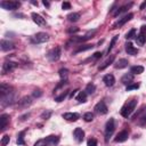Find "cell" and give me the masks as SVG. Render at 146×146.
<instances>
[{"instance_id":"45","label":"cell","mask_w":146,"mask_h":146,"mask_svg":"<svg viewBox=\"0 0 146 146\" xmlns=\"http://www.w3.org/2000/svg\"><path fill=\"white\" fill-rule=\"evenodd\" d=\"M102 52H99V51H97V52H95L94 54V56H92V59H97V58H100L102 57Z\"/></svg>"},{"instance_id":"11","label":"cell","mask_w":146,"mask_h":146,"mask_svg":"<svg viewBox=\"0 0 146 146\" xmlns=\"http://www.w3.org/2000/svg\"><path fill=\"white\" fill-rule=\"evenodd\" d=\"M128 137H129V131L128 130H122L116 135L114 141L115 143H123V141H125L128 139Z\"/></svg>"},{"instance_id":"10","label":"cell","mask_w":146,"mask_h":146,"mask_svg":"<svg viewBox=\"0 0 146 146\" xmlns=\"http://www.w3.org/2000/svg\"><path fill=\"white\" fill-rule=\"evenodd\" d=\"M0 48L2 51H8V50H11L15 48V44L11 42V41H8V40H5L2 39L0 41Z\"/></svg>"},{"instance_id":"18","label":"cell","mask_w":146,"mask_h":146,"mask_svg":"<svg viewBox=\"0 0 146 146\" xmlns=\"http://www.w3.org/2000/svg\"><path fill=\"white\" fill-rule=\"evenodd\" d=\"M9 115L8 114H2L1 116H0V129L1 130H5L6 128H7V125H8V123H9Z\"/></svg>"},{"instance_id":"22","label":"cell","mask_w":146,"mask_h":146,"mask_svg":"<svg viewBox=\"0 0 146 146\" xmlns=\"http://www.w3.org/2000/svg\"><path fill=\"white\" fill-rule=\"evenodd\" d=\"M128 60L125 59V58H121V59H119L117 62H116V64H115V68H119V70H121V68H124V67H127L128 66Z\"/></svg>"},{"instance_id":"27","label":"cell","mask_w":146,"mask_h":146,"mask_svg":"<svg viewBox=\"0 0 146 146\" xmlns=\"http://www.w3.org/2000/svg\"><path fill=\"white\" fill-rule=\"evenodd\" d=\"M143 72H144V67L140 65H136L130 68V73H132V74H140Z\"/></svg>"},{"instance_id":"31","label":"cell","mask_w":146,"mask_h":146,"mask_svg":"<svg viewBox=\"0 0 146 146\" xmlns=\"http://www.w3.org/2000/svg\"><path fill=\"white\" fill-rule=\"evenodd\" d=\"M95 90H96V86H95L94 83H88L87 87H86V90H84V91H86L87 94L91 95V94L95 92Z\"/></svg>"},{"instance_id":"16","label":"cell","mask_w":146,"mask_h":146,"mask_svg":"<svg viewBox=\"0 0 146 146\" xmlns=\"http://www.w3.org/2000/svg\"><path fill=\"white\" fill-rule=\"evenodd\" d=\"M103 82L105 83L106 87H112L114 83H115V78L113 74H106L104 78H103Z\"/></svg>"},{"instance_id":"14","label":"cell","mask_w":146,"mask_h":146,"mask_svg":"<svg viewBox=\"0 0 146 146\" xmlns=\"http://www.w3.org/2000/svg\"><path fill=\"white\" fill-rule=\"evenodd\" d=\"M11 90H13V88H11L9 84H6V83H1V84H0V96H1V97L11 94V92H13Z\"/></svg>"},{"instance_id":"52","label":"cell","mask_w":146,"mask_h":146,"mask_svg":"<svg viewBox=\"0 0 146 146\" xmlns=\"http://www.w3.org/2000/svg\"><path fill=\"white\" fill-rule=\"evenodd\" d=\"M33 5H35V6H38V2H35V1H31Z\"/></svg>"},{"instance_id":"50","label":"cell","mask_w":146,"mask_h":146,"mask_svg":"<svg viewBox=\"0 0 146 146\" xmlns=\"http://www.w3.org/2000/svg\"><path fill=\"white\" fill-rule=\"evenodd\" d=\"M42 3H43V5L46 6V7H49V2H48V1H46V0H43V1H42Z\"/></svg>"},{"instance_id":"39","label":"cell","mask_w":146,"mask_h":146,"mask_svg":"<svg viewBox=\"0 0 146 146\" xmlns=\"http://www.w3.org/2000/svg\"><path fill=\"white\" fill-rule=\"evenodd\" d=\"M9 140H10L9 136H8V135H5V136L2 137V139H1V145H2V146H6V145L9 143Z\"/></svg>"},{"instance_id":"17","label":"cell","mask_w":146,"mask_h":146,"mask_svg":"<svg viewBox=\"0 0 146 146\" xmlns=\"http://www.w3.org/2000/svg\"><path fill=\"white\" fill-rule=\"evenodd\" d=\"M73 135H74V138H75V140L78 143H81L83 140V138H84V131L81 128H75Z\"/></svg>"},{"instance_id":"30","label":"cell","mask_w":146,"mask_h":146,"mask_svg":"<svg viewBox=\"0 0 146 146\" xmlns=\"http://www.w3.org/2000/svg\"><path fill=\"white\" fill-rule=\"evenodd\" d=\"M68 92H70L68 90H65V91H64V92H62V94H60L59 96H57V97H55V100H56L57 103H60V102H63V100H64V99H65V98L67 97V95H68Z\"/></svg>"},{"instance_id":"36","label":"cell","mask_w":146,"mask_h":146,"mask_svg":"<svg viewBox=\"0 0 146 146\" xmlns=\"http://www.w3.org/2000/svg\"><path fill=\"white\" fill-rule=\"evenodd\" d=\"M133 36H136V30H135V29H131V30L125 34V38H127V39H132Z\"/></svg>"},{"instance_id":"1","label":"cell","mask_w":146,"mask_h":146,"mask_svg":"<svg viewBox=\"0 0 146 146\" xmlns=\"http://www.w3.org/2000/svg\"><path fill=\"white\" fill-rule=\"evenodd\" d=\"M136 106H137V100L136 99L129 100L128 103H125L122 106V108H121V115L124 116V117L130 116V114L133 112V110L136 108Z\"/></svg>"},{"instance_id":"7","label":"cell","mask_w":146,"mask_h":146,"mask_svg":"<svg viewBox=\"0 0 146 146\" xmlns=\"http://www.w3.org/2000/svg\"><path fill=\"white\" fill-rule=\"evenodd\" d=\"M14 103H15V94L14 92L1 97V105L2 106H8V105H11Z\"/></svg>"},{"instance_id":"51","label":"cell","mask_w":146,"mask_h":146,"mask_svg":"<svg viewBox=\"0 0 146 146\" xmlns=\"http://www.w3.org/2000/svg\"><path fill=\"white\" fill-rule=\"evenodd\" d=\"M145 6H146V1H144V2L140 5V9H144V8H145Z\"/></svg>"},{"instance_id":"23","label":"cell","mask_w":146,"mask_h":146,"mask_svg":"<svg viewBox=\"0 0 146 146\" xmlns=\"http://www.w3.org/2000/svg\"><path fill=\"white\" fill-rule=\"evenodd\" d=\"M132 6V2H130V3H128V5H124V6H122V7H120V8H117V10L114 13V16L116 17V16H119V15H121L122 13H124V11H127V9L128 8H130Z\"/></svg>"},{"instance_id":"13","label":"cell","mask_w":146,"mask_h":146,"mask_svg":"<svg viewBox=\"0 0 146 146\" xmlns=\"http://www.w3.org/2000/svg\"><path fill=\"white\" fill-rule=\"evenodd\" d=\"M44 144L47 145V146H54V145H57L58 144V141H59V137H57V136H48V137H46L44 139Z\"/></svg>"},{"instance_id":"29","label":"cell","mask_w":146,"mask_h":146,"mask_svg":"<svg viewBox=\"0 0 146 146\" xmlns=\"http://www.w3.org/2000/svg\"><path fill=\"white\" fill-rule=\"evenodd\" d=\"M136 41H137V43H138L139 46H143V44L146 42V35L139 33V34L136 36Z\"/></svg>"},{"instance_id":"44","label":"cell","mask_w":146,"mask_h":146,"mask_svg":"<svg viewBox=\"0 0 146 146\" xmlns=\"http://www.w3.org/2000/svg\"><path fill=\"white\" fill-rule=\"evenodd\" d=\"M79 31V27H70V29H67V33H74V32H78Z\"/></svg>"},{"instance_id":"38","label":"cell","mask_w":146,"mask_h":146,"mask_svg":"<svg viewBox=\"0 0 146 146\" xmlns=\"http://www.w3.org/2000/svg\"><path fill=\"white\" fill-rule=\"evenodd\" d=\"M87 146H98L97 140L95 138H89L88 141H87Z\"/></svg>"},{"instance_id":"26","label":"cell","mask_w":146,"mask_h":146,"mask_svg":"<svg viewBox=\"0 0 146 146\" xmlns=\"http://www.w3.org/2000/svg\"><path fill=\"white\" fill-rule=\"evenodd\" d=\"M87 92L86 91H80L79 94H78V96H76V100L79 102V103H86L87 102Z\"/></svg>"},{"instance_id":"6","label":"cell","mask_w":146,"mask_h":146,"mask_svg":"<svg viewBox=\"0 0 146 146\" xmlns=\"http://www.w3.org/2000/svg\"><path fill=\"white\" fill-rule=\"evenodd\" d=\"M132 17H133V14H131V13H129V14L124 15V16H123V17H121L117 22H115V23L113 24V29H119V27L123 26V25H124L127 22H129Z\"/></svg>"},{"instance_id":"42","label":"cell","mask_w":146,"mask_h":146,"mask_svg":"<svg viewBox=\"0 0 146 146\" xmlns=\"http://www.w3.org/2000/svg\"><path fill=\"white\" fill-rule=\"evenodd\" d=\"M62 8H63L64 10H66V9H71V3H70V2H67V1H65V2H63Z\"/></svg>"},{"instance_id":"32","label":"cell","mask_w":146,"mask_h":146,"mask_svg":"<svg viewBox=\"0 0 146 146\" xmlns=\"http://www.w3.org/2000/svg\"><path fill=\"white\" fill-rule=\"evenodd\" d=\"M24 135H25V131H21L17 136V144L18 145H24L25 141H24Z\"/></svg>"},{"instance_id":"37","label":"cell","mask_w":146,"mask_h":146,"mask_svg":"<svg viewBox=\"0 0 146 146\" xmlns=\"http://www.w3.org/2000/svg\"><path fill=\"white\" fill-rule=\"evenodd\" d=\"M138 88H139V84L138 83H131V84H128L127 86V91L135 90V89H138Z\"/></svg>"},{"instance_id":"33","label":"cell","mask_w":146,"mask_h":146,"mask_svg":"<svg viewBox=\"0 0 146 146\" xmlns=\"http://www.w3.org/2000/svg\"><path fill=\"white\" fill-rule=\"evenodd\" d=\"M117 39H119V35H114V36L112 38V40H111V42H110V46H108V49H107V52H108V54H110V51L113 49V47H114L115 42L117 41Z\"/></svg>"},{"instance_id":"8","label":"cell","mask_w":146,"mask_h":146,"mask_svg":"<svg viewBox=\"0 0 146 146\" xmlns=\"http://www.w3.org/2000/svg\"><path fill=\"white\" fill-rule=\"evenodd\" d=\"M94 110H95V112L98 113V114H106L107 111H108V108H107V106H106V104H105L104 100L98 102V103L95 105V108H94Z\"/></svg>"},{"instance_id":"34","label":"cell","mask_w":146,"mask_h":146,"mask_svg":"<svg viewBox=\"0 0 146 146\" xmlns=\"http://www.w3.org/2000/svg\"><path fill=\"white\" fill-rule=\"evenodd\" d=\"M67 75H68V71H67L66 68H62V70H59V76H60L62 80H66Z\"/></svg>"},{"instance_id":"47","label":"cell","mask_w":146,"mask_h":146,"mask_svg":"<svg viewBox=\"0 0 146 146\" xmlns=\"http://www.w3.org/2000/svg\"><path fill=\"white\" fill-rule=\"evenodd\" d=\"M140 33L144 34V35H146V25H141V27H140Z\"/></svg>"},{"instance_id":"35","label":"cell","mask_w":146,"mask_h":146,"mask_svg":"<svg viewBox=\"0 0 146 146\" xmlns=\"http://www.w3.org/2000/svg\"><path fill=\"white\" fill-rule=\"evenodd\" d=\"M83 119L86 122H91L94 120V114L91 112H87L84 115H83Z\"/></svg>"},{"instance_id":"19","label":"cell","mask_w":146,"mask_h":146,"mask_svg":"<svg viewBox=\"0 0 146 146\" xmlns=\"http://www.w3.org/2000/svg\"><path fill=\"white\" fill-rule=\"evenodd\" d=\"M63 119H65L66 121H76L79 119V114L73 112H67L63 114Z\"/></svg>"},{"instance_id":"5","label":"cell","mask_w":146,"mask_h":146,"mask_svg":"<svg viewBox=\"0 0 146 146\" xmlns=\"http://www.w3.org/2000/svg\"><path fill=\"white\" fill-rule=\"evenodd\" d=\"M48 40H49V35L47 33H44V32H39V33L34 34L32 36V39H31V41L33 43H43V42H46Z\"/></svg>"},{"instance_id":"15","label":"cell","mask_w":146,"mask_h":146,"mask_svg":"<svg viewBox=\"0 0 146 146\" xmlns=\"http://www.w3.org/2000/svg\"><path fill=\"white\" fill-rule=\"evenodd\" d=\"M18 106L19 107H27V106H30L31 104H32V97H30V96H24L23 98H21L19 100H18Z\"/></svg>"},{"instance_id":"2","label":"cell","mask_w":146,"mask_h":146,"mask_svg":"<svg viewBox=\"0 0 146 146\" xmlns=\"http://www.w3.org/2000/svg\"><path fill=\"white\" fill-rule=\"evenodd\" d=\"M114 129H115V122H114V119L111 117V119L106 122V125H105V140H106V141H108L110 137L113 135Z\"/></svg>"},{"instance_id":"41","label":"cell","mask_w":146,"mask_h":146,"mask_svg":"<svg viewBox=\"0 0 146 146\" xmlns=\"http://www.w3.org/2000/svg\"><path fill=\"white\" fill-rule=\"evenodd\" d=\"M66 83H67V79H66V80H62V81H60V83H58V84H57V87L54 89V91H57L59 88H62V87H63L64 84H66Z\"/></svg>"},{"instance_id":"21","label":"cell","mask_w":146,"mask_h":146,"mask_svg":"<svg viewBox=\"0 0 146 146\" xmlns=\"http://www.w3.org/2000/svg\"><path fill=\"white\" fill-rule=\"evenodd\" d=\"M114 58H115L114 56H111L110 58H107V59H106V60H105V62H104V63H103V64H102V65L98 67V70H99V71H103V70H105L107 66H110V65H111V64L114 62Z\"/></svg>"},{"instance_id":"24","label":"cell","mask_w":146,"mask_h":146,"mask_svg":"<svg viewBox=\"0 0 146 146\" xmlns=\"http://www.w3.org/2000/svg\"><path fill=\"white\" fill-rule=\"evenodd\" d=\"M91 48H94V44H83V46H80L78 49H75L73 51V54H79V52H82V51H87Z\"/></svg>"},{"instance_id":"40","label":"cell","mask_w":146,"mask_h":146,"mask_svg":"<svg viewBox=\"0 0 146 146\" xmlns=\"http://www.w3.org/2000/svg\"><path fill=\"white\" fill-rule=\"evenodd\" d=\"M32 96H33L34 98H35V97H36V98H38V97H41V96H42V91H41L40 89H35V90L33 91Z\"/></svg>"},{"instance_id":"49","label":"cell","mask_w":146,"mask_h":146,"mask_svg":"<svg viewBox=\"0 0 146 146\" xmlns=\"http://www.w3.org/2000/svg\"><path fill=\"white\" fill-rule=\"evenodd\" d=\"M76 91H79V90H78V89H76V90H73V91H72V92H71V95H70V97H71V98H72V97H73V96H74V95H75V94H76Z\"/></svg>"},{"instance_id":"25","label":"cell","mask_w":146,"mask_h":146,"mask_svg":"<svg viewBox=\"0 0 146 146\" xmlns=\"http://www.w3.org/2000/svg\"><path fill=\"white\" fill-rule=\"evenodd\" d=\"M133 80V74H125L122 76L121 82L124 84H131V81Z\"/></svg>"},{"instance_id":"12","label":"cell","mask_w":146,"mask_h":146,"mask_svg":"<svg viewBox=\"0 0 146 146\" xmlns=\"http://www.w3.org/2000/svg\"><path fill=\"white\" fill-rule=\"evenodd\" d=\"M31 16H32L33 22H34L36 25H39V26H43V25H46V21H44V18H43L42 16H40L39 14H36V13H32Z\"/></svg>"},{"instance_id":"28","label":"cell","mask_w":146,"mask_h":146,"mask_svg":"<svg viewBox=\"0 0 146 146\" xmlns=\"http://www.w3.org/2000/svg\"><path fill=\"white\" fill-rule=\"evenodd\" d=\"M80 18V13H71L67 15V19L70 22H78Z\"/></svg>"},{"instance_id":"46","label":"cell","mask_w":146,"mask_h":146,"mask_svg":"<svg viewBox=\"0 0 146 146\" xmlns=\"http://www.w3.org/2000/svg\"><path fill=\"white\" fill-rule=\"evenodd\" d=\"M139 124H140V125H146V115H145V116H143V117L140 119Z\"/></svg>"},{"instance_id":"43","label":"cell","mask_w":146,"mask_h":146,"mask_svg":"<svg viewBox=\"0 0 146 146\" xmlns=\"http://www.w3.org/2000/svg\"><path fill=\"white\" fill-rule=\"evenodd\" d=\"M50 115H51V112H50V111H48L47 113H46V112H43L41 116H42V119H46V120H47V119H49V116H50Z\"/></svg>"},{"instance_id":"9","label":"cell","mask_w":146,"mask_h":146,"mask_svg":"<svg viewBox=\"0 0 146 146\" xmlns=\"http://www.w3.org/2000/svg\"><path fill=\"white\" fill-rule=\"evenodd\" d=\"M16 66H17V64L14 63V62H6V63L2 64V70H1V72H2V74H7V73L11 72Z\"/></svg>"},{"instance_id":"48","label":"cell","mask_w":146,"mask_h":146,"mask_svg":"<svg viewBox=\"0 0 146 146\" xmlns=\"http://www.w3.org/2000/svg\"><path fill=\"white\" fill-rule=\"evenodd\" d=\"M30 116V113H26V114H24L23 116H21L19 119H21V121H24V120H26V117H29Z\"/></svg>"},{"instance_id":"20","label":"cell","mask_w":146,"mask_h":146,"mask_svg":"<svg viewBox=\"0 0 146 146\" xmlns=\"http://www.w3.org/2000/svg\"><path fill=\"white\" fill-rule=\"evenodd\" d=\"M125 51L128 52V55H132V56H135V55L138 54V49L135 48L131 42H128V43L125 44Z\"/></svg>"},{"instance_id":"3","label":"cell","mask_w":146,"mask_h":146,"mask_svg":"<svg viewBox=\"0 0 146 146\" xmlns=\"http://www.w3.org/2000/svg\"><path fill=\"white\" fill-rule=\"evenodd\" d=\"M0 6L6 9V10H16L19 8L21 3L18 1H11V0H6V1H1Z\"/></svg>"},{"instance_id":"4","label":"cell","mask_w":146,"mask_h":146,"mask_svg":"<svg viewBox=\"0 0 146 146\" xmlns=\"http://www.w3.org/2000/svg\"><path fill=\"white\" fill-rule=\"evenodd\" d=\"M60 55H62V49L60 47H55L52 48L48 54H47V58L50 60V62H56L60 58Z\"/></svg>"},{"instance_id":"53","label":"cell","mask_w":146,"mask_h":146,"mask_svg":"<svg viewBox=\"0 0 146 146\" xmlns=\"http://www.w3.org/2000/svg\"><path fill=\"white\" fill-rule=\"evenodd\" d=\"M145 19H146V16H145Z\"/></svg>"}]
</instances>
